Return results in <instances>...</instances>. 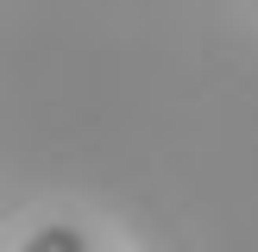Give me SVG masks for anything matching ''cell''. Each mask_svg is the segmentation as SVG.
Instances as JSON below:
<instances>
[{
  "label": "cell",
  "instance_id": "obj_2",
  "mask_svg": "<svg viewBox=\"0 0 258 252\" xmlns=\"http://www.w3.org/2000/svg\"><path fill=\"white\" fill-rule=\"evenodd\" d=\"M82 252H88V246H82Z\"/></svg>",
  "mask_w": 258,
  "mask_h": 252
},
{
  "label": "cell",
  "instance_id": "obj_1",
  "mask_svg": "<svg viewBox=\"0 0 258 252\" xmlns=\"http://www.w3.org/2000/svg\"><path fill=\"white\" fill-rule=\"evenodd\" d=\"M82 246H88V239L76 233V227H44V233H38L25 252H82Z\"/></svg>",
  "mask_w": 258,
  "mask_h": 252
}]
</instances>
